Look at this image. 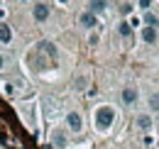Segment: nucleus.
Returning <instances> with one entry per match:
<instances>
[{"instance_id": "f257e3e1", "label": "nucleus", "mask_w": 159, "mask_h": 149, "mask_svg": "<svg viewBox=\"0 0 159 149\" xmlns=\"http://www.w3.org/2000/svg\"><path fill=\"white\" fill-rule=\"evenodd\" d=\"M113 120H115V112H113V108L103 105V108H98V110H96V122H98L100 130L110 127V125H113Z\"/></svg>"}, {"instance_id": "f03ea898", "label": "nucleus", "mask_w": 159, "mask_h": 149, "mask_svg": "<svg viewBox=\"0 0 159 149\" xmlns=\"http://www.w3.org/2000/svg\"><path fill=\"white\" fill-rule=\"evenodd\" d=\"M66 122H69V130L71 132H81L83 130V122H81L79 112H69V115H66Z\"/></svg>"}, {"instance_id": "7ed1b4c3", "label": "nucleus", "mask_w": 159, "mask_h": 149, "mask_svg": "<svg viewBox=\"0 0 159 149\" xmlns=\"http://www.w3.org/2000/svg\"><path fill=\"white\" fill-rule=\"evenodd\" d=\"M34 20L37 22H47L49 20V5L47 2H37L34 5Z\"/></svg>"}, {"instance_id": "20e7f679", "label": "nucleus", "mask_w": 159, "mask_h": 149, "mask_svg": "<svg viewBox=\"0 0 159 149\" xmlns=\"http://www.w3.org/2000/svg\"><path fill=\"white\" fill-rule=\"evenodd\" d=\"M122 103H125V105H132V103H137V88H132V86L122 88Z\"/></svg>"}, {"instance_id": "39448f33", "label": "nucleus", "mask_w": 159, "mask_h": 149, "mask_svg": "<svg viewBox=\"0 0 159 149\" xmlns=\"http://www.w3.org/2000/svg\"><path fill=\"white\" fill-rule=\"evenodd\" d=\"M79 22L86 27V29H91V27H96V25H98V20H96V15H93V12H83Z\"/></svg>"}, {"instance_id": "423d86ee", "label": "nucleus", "mask_w": 159, "mask_h": 149, "mask_svg": "<svg viewBox=\"0 0 159 149\" xmlns=\"http://www.w3.org/2000/svg\"><path fill=\"white\" fill-rule=\"evenodd\" d=\"M142 39H144L147 44H154V42H157V29H154V27H144V29H142Z\"/></svg>"}, {"instance_id": "0eeeda50", "label": "nucleus", "mask_w": 159, "mask_h": 149, "mask_svg": "<svg viewBox=\"0 0 159 149\" xmlns=\"http://www.w3.org/2000/svg\"><path fill=\"white\" fill-rule=\"evenodd\" d=\"M103 10H105V0H91V2H88V12L100 15Z\"/></svg>"}, {"instance_id": "6e6552de", "label": "nucleus", "mask_w": 159, "mask_h": 149, "mask_svg": "<svg viewBox=\"0 0 159 149\" xmlns=\"http://www.w3.org/2000/svg\"><path fill=\"white\" fill-rule=\"evenodd\" d=\"M10 39H12V32H10V27H7L5 22H0V42H2V44H10Z\"/></svg>"}, {"instance_id": "1a4fd4ad", "label": "nucleus", "mask_w": 159, "mask_h": 149, "mask_svg": "<svg viewBox=\"0 0 159 149\" xmlns=\"http://www.w3.org/2000/svg\"><path fill=\"white\" fill-rule=\"evenodd\" d=\"M137 127L139 130H149V127H152V117H149V115H139L137 117Z\"/></svg>"}, {"instance_id": "9d476101", "label": "nucleus", "mask_w": 159, "mask_h": 149, "mask_svg": "<svg viewBox=\"0 0 159 149\" xmlns=\"http://www.w3.org/2000/svg\"><path fill=\"white\" fill-rule=\"evenodd\" d=\"M39 49H42V52H47L49 56H57V47H54L52 42H39Z\"/></svg>"}, {"instance_id": "9b49d317", "label": "nucleus", "mask_w": 159, "mask_h": 149, "mask_svg": "<svg viewBox=\"0 0 159 149\" xmlns=\"http://www.w3.org/2000/svg\"><path fill=\"white\" fill-rule=\"evenodd\" d=\"M144 25H147V27H154V29H157L159 17H157V15H152V12H144Z\"/></svg>"}, {"instance_id": "f8f14e48", "label": "nucleus", "mask_w": 159, "mask_h": 149, "mask_svg": "<svg viewBox=\"0 0 159 149\" xmlns=\"http://www.w3.org/2000/svg\"><path fill=\"white\" fill-rule=\"evenodd\" d=\"M118 32L122 34V37H130V34H132V25H130V22H120Z\"/></svg>"}, {"instance_id": "ddd939ff", "label": "nucleus", "mask_w": 159, "mask_h": 149, "mask_svg": "<svg viewBox=\"0 0 159 149\" xmlns=\"http://www.w3.org/2000/svg\"><path fill=\"white\" fill-rule=\"evenodd\" d=\"M149 110H152V112H159V93H152V95H149Z\"/></svg>"}, {"instance_id": "4468645a", "label": "nucleus", "mask_w": 159, "mask_h": 149, "mask_svg": "<svg viewBox=\"0 0 159 149\" xmlns=\"http://www.w3.org/2000/svg\"><path fill=\"white\" fill-rule=\"evenodd\" d=\"M54 144H57V147H64V144H66V137H64V134H61V132H57V134H54Z\"/></svg>"}, {"instance_id": "2eb2a0df", "label": "nucleus", "mask_w": 159, "mask_h": 149, "mask_svg": "<svg viewBox=\"0 0 159 149\" xmlns=\"http://www.w3.org/2000/svg\"><path fill=\"white\" fill-rule=\"evenodd\" d=\"M120 12H122V15H130V12H132V5H130V2L120 5Z\"/></svg>"}, {"instance_id": "dca6fc26", "label": "nucleus", "mask_w": 159, "mask_h": 149, "mask_svg": "<svg viewBox=\"0 0 159 149\" xmlns=\"http://www.w3.org/2000/svg\"><path fill=\"white\" fill-rule=\"evenodd\" d=\"M74 86H76L79 91H83V88H86V78H83V76H81V78H76V83H74Z\"/></svg>"}, {"instance_id": "f3484780", "label": "nucleus", "mask_w": 159, "mask_h": 149, "mask_svg": "<svg viewBox=\"0 0 159 149\" xmlns=\"http://www.w3.org/2000/svg\"><path fill=\"white\" fill-rule=\"evenodd\" d=\"M149 5H152V0H139V7H144V10H147Z\"/></svg>"}, {"instance_id": "a211bd4d", "label": "nucleus", "mask_w": 159, "mask_h": 149, "mask_svg": "<svg viewBox=\"0 0 159 149\" xmlns=\"http://www.w3.org/2000/svg\"><path fill=\"white\" fill-rule=\"evenodd\" d=\"M2 66H5V59H2V54H0V71H2Z\"/></svg>"}]
</instances>
